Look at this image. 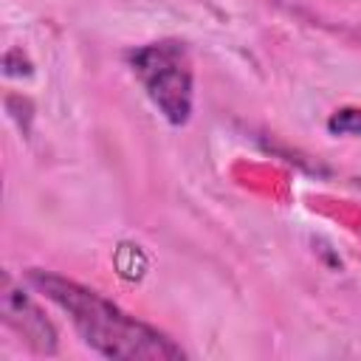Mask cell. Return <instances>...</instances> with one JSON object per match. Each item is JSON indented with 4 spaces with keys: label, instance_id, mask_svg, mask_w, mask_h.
I'll return each mask as SVG.
<instances>
[{
    "label": "cell",
    "instance_id": "obj_1",
    "mask_svg": "<svg viewBox=\"0 0 361 361\" xmlns=\"http://www.w3.org/2000/svg\"><path fill=\"white\" fill-rule=\"evenodd\" d=\"M28 282L51 299L59 310L68 313L79 338L104 358L116 361H175L183 358V350L164 336L161 330L149 327L147 322L130 316L118 305H113L99 290H90L68 276L54 271L31 268Z\"/></svg>",
    "mask_w": 361,
    "mask_h": 361
},
{
    "label": "cell",
    "instance_id": "obj_2",
    "mask_svg": "<svg viewBox=\"0 0 361 361\" xmlns=\"http://www.w3.org/2000/svg\"><path fill=\"white\" fill-rule=\"evenodd\" d=\"M127 59L158 113L172 127H183L195 104V76L183 42H149L130 51Z\"/></svg>",
    "mask_w": 361,
    "mask_h": 361
},
{
    "label": "cell",
    "instance_id": "obj_3",
    "mask_svg": "<svg viewBox=\"0 0 361 361\" xmlns=\"http://www.w3.org/2000/svg\"><path fill=\"white\" fill-rule=\"evenodd\" d=\"M0 313L3 322L34 350L42 355H54L56 353V327L51 324V319H45V313L39 310V305L11 282V276H3V288H0Z\"/></svg>",
    "mask_w": 361,
    "mask_h": 361
},
{
    "label": "cell",
    "instance_id": "obj_4",
    "mask_svg": "<svg viewBox=\"0 0 361 361\" xmlns=\"http://www.w3.org/2000/svg\"><path fill=\"white\" fill-rule=\"evenodd\" d=\"M327 130L333 135H361V107H338L327 118Z\"/></svg>",
    "mask_w": 361,
    "mask_h": 361
}]
</instances>
